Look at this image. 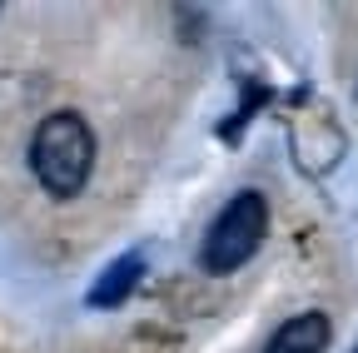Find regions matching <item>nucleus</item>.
<instances>
[{"instance_id":"1","label":"nucleus","mask_w":358,"mask_h":353,"mask_svg":"<svg viewBox=\"0 0 358 353\" xmlns=\"http://www.w3.org/2000/svg\"><path fill=\"white\" fill-rule=\"evenodd\" d=\"M95 169V129L75 110H50L30 135V174L50 199H75Z\"/></svg>"},{"instance_id":"2","label":"nucleus","mask_w":358,"mask_h":353,"mask_svg":"<svg viewBox=\"0 0 358 353\" xmlns=\"http://www.w3.org/2000/svg\"><path fill=\"white\" fill-rule=\"evenodd\" d=\"M268 234V199L259 189H239L229 204H224L214 214V224L199 244V264H204V274H234L244 269V264L259 254Z\"/></svg>"},{"instance_id":"3","label":"nucleus","mask_w":358,"mask_h":353,"mask_svg":"<svg viewBox=\"0 0 358 353\" xmlns=\"http://www.w3.org/2000/svg\"><path fill=\"white\" fill-rule=\"evenodd\" d=\"M329 314H319V308H308V314H294L274 329V338L264 343V353H329Z\"/></svg>"},{"instance_id":"4","label":"nucleus","mask_w":358,"mask_h":353,"mask_svg":"<svg viewBox=\"0 0 358 353\" xmlns=\"http://www.w3.org/2000/svg\"><path fill=\"white\" fill-rule=\"evenodd\" d=\"M140 274H145V254H140V249L120 254L115 264H105V274L95 279V289L85 294V303H90V308H120L134 289H140Z\"/></svg>"},{"instance_id":"5","label":"nucleus","mask_w":358,"mask_h":353,"mask_svg":"<svg viewBox=\"0 0 358 353\" xmlns=\"http://www.w3.org/2000/svg\"><path fill=\"white\" fill-rule=\"evenodd\" d=\"M353 353H358V343H353Z\"/></svg>"}]
</instances>
